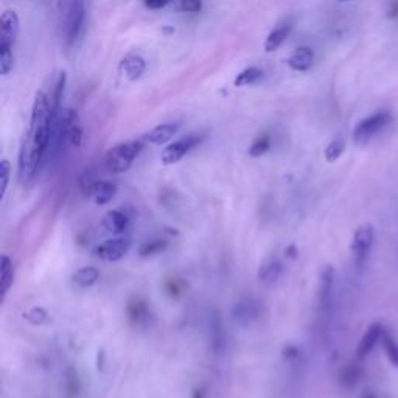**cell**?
<instances>
[{"label":"cell","instance_id":"cell-36","mask_svg":"<svg viewBox=\"0 0 398 398\" xmlns=\"http://www.w3.org/2000/svg\"><path fill=\"white\" fill-rule=\"evenodd\" d=\"M103 364H105V352H103V350H100L98 356H97V367H98V370L103 369Z\"/></svg>","mask_w":398,"mask_h":398},{"label":"cell","instance_id":"cell-25","mask_svg":"<svg viewBox=\"0 0 398 398\" xmlns=\"http://www.w3.org/2000/svg\"><path fill=\"white\" fill-rule=\"evenodd\" d=\"M261 77H263V70L259 69V67H247V69L238 73L237 78L234 81V86L235 87L251 86L254 83H257Z\"/></svg>","mask_w":398,"mask_h":398},{"label":"cell","instance_id":"cell-19","mask_svg":"<svg viewBox=\"0 0 398 398\" xmlns=\"http://www.w3.org/2000/svg\"><path fill=\"white\" fill-rule=\"evenodd\" d=\"M293 25L289 22H283L279 24L275 29L269 33L266 40H265V50L268 53H273L275 50H279V47L285 43L286 38L289 36V33H291Z\"/></svg>","mask_w":398,"mask_h":398},{"label":"cell","instance_id":"cell-17","mask_svg":"<svg viewBox=\"0 0 398 398\" xmlns=\"http://www.w3.org/2000/svg\"><path fill=\"white\" fill-rule=\"evenodd\" d=\"M13 283H15V263L8 255H2L0 257V294H2L0 300L2 302L11 289Z\"/></svg>","mask_w":398,"mask_h":398},{"label":"cell","instance_id":"cell-8","mask_svg":"<svg viewBox=\"0 0 398 398\" xmlns=\"http://www.w3.org/2000/svg\"><path fill=\"white\" fill-rule=\"evenodd\" d=\"M130 246H131L130 240L123 237H117L101 243V245L93 247L92 252L100 260L118 261L125 257L128 251H130Z\"/></svg>","mask_w":398,"mask_h":398},{"label":"cell","instance_id":"cell-34","mask_svg":"<svg viewBox=\"0 0 398 398\" xmlns=\"http://www.w3.org/2000/svg\"><path fill=\"white\" fill-rule=\"evenodd\" d=\"M181 10L184 13H199L202 10V0H181Z\"/></svg>","mask_w":398,"mask_h":398},{"label":"cell","instance_id":"cell-11","mask_svg":"<svg viewBox=\"0 0 398 398\" xmlns=\"http://www.w3.org/2000/svg\"><path fill=\"white\" fill-rule=\"evenodd\" d=\"M384 330L386 328H384L380 322L372 323V326L366 330V333L362 335V338L358 344V349H356V358H358V361H362L366 356L374 352V349L378 346V344H381Z\"/></svg>","mask_w":398,"mask_h":398},{"label":"cell","instance_id":"cell-1","mask_svg":"<svg viewBox=\"0 0 398 398\" xmlns=\"http://www.w3.org/2000/svg\"><path fill=\"white\" fill-rule=\"evenodd\" d=\"M58 114L53 111L50 97L39 91L31 107L29 130L19 153V179L31 181L43 167L47 153L50 151L53 125Z\"/></svg>","mask_w":398,"mask_h":398},{"label":"cell","instance_id":"cell-29","mask_svg":"<svg viewBox=\"0 0 398 398\" xmlns=\"http://www.w3.org/2000/svg\"><path fill=\"white\" fill-rule=\"evenodd\" d=\"M22 316L26 322L31 323V326H43V323L49 321V313H47L45 309L40 308V307L31 308L26 313H24Z\"/></svg>","mask_w":398,"mask_h":398},{"label":"cell","instance_id":"cell-9","mask_svg":"<svg viewBox=\"0 0 398 398\" xmlns=\"http://www.w3.org/2000/svg\"><path fill=\"white\" fill-rule=\"evenodd\" d=\"M20 20L16 11L6 10L0 17V50H13L19 35Z\"/></svg>","mask_w":398,"mask_h":398},{"label":"cell","instance_id":"cell-21","mask_svg":"<svg viewBox=\"0 0 398 398\" xmlns=\"http://www.w3.org/2000/svg\"><path fill=\"white\" fill-rule=\"evenodd\" d=\"M103 226L107 229V231L120 235L126 231L128 227V217L120 211H111L105 215L103 218Z\"/></svg>","mask_w":398,"mask_h":398},{"label":"cell","instance_id":"cell-35","mask_svg":"<svg viewBox=\"0 0 398 398\" xmlns=\"http://www.w3.org/2000/svg\"><path fill=\"white\" fill-rule=\"evenodd\" d=\"M144 2H145L146 8L160 10V8H164V6H167L168 3H171L173 0H144Z\"/></svg>","mask_w":398,"mask_h":398},{"label":"cell","instance_id":"cell-30","mask_svg":"<svg viewBox=\"0 0 398 398\" xmlns=\"http://www.w3.org/2000/svg\"><path fill=\"white\" fill-rule=\"evenodd\" d=\"M10 174H11V164L6 159H2L0 160V198L5 197L6 188H8Z\"/></svg>","mask_w":398,"mask_h":398},{"label":"cell","instance_id":"cell-24","mask_svg":"<svg viewBox=\"0 0 398 398\" xmlns=\"http://www.w3.org/2000/svg\"><path fill=\"white\" fill-rule=\"evenodd\" d=\"M66 83H67V75L66 72H59V75L55 79V84H53V89L50 92V103L53 106V111L56 114L61 111V100H63L64 95V89H66Z\"/></svg>","mask_w":398,"mask_h":398},{"label":"cell","instance_id":"cell-16","mask_svg":"<svg viewBox=\"0 0 398 398\" xmlns=\"http://www.w3.org/2000/svg\"><path fill=\"white\" fill-rule=\"evenodd\" d=\"M314 63V52L309 47H299L288 59V66L296 72H307Z\"/></svg>","mask_w":398,"mask_h":398},{"label":"cell","instance_id":"cell-15","mask_svg":"<svg viewBox=\"0 0 398 398\" xmlns=\"http://www.w3.org/2000/svg\"><path fill=\"white\" fill-rule=\"evenodd\" d=\"M283 265L279 259L271 257L268 259L259 269L257 277L263 283V285H274L282 277Z\"/></svg>","mask_w":398,"mask_h":398},{"label":"cell","instance_id":"cell-7","mask_svg":"<svg viewBox=\"0 0 398 398\" xmlns=\"http://www.w3.org/2000/svg\"><path fill=\"white\" fill-rule=\"evenodd\" d=\"M333 289H335V269L326 266L321 273L319 282V312L323 321H328L333 312Z\"/></svg>","mask_w":398,"mask_h":398},{"label":"cell","instance_id":"cell-38","mask_svg":"<svg viewBox=\"0 0 398 398\" xmlns=\"http://www.w3.org/2000/svg\"><path fill=\"white\" fill-rule=\"evenodd\" d=\"M361 398H376V395L372 392H366V394H362Z\"/></svg>","mask_w":398,"mask_h":398},{"label":"cell","instance_id":"cell-6","mask_svg":"<svg viewBox=\"0 0 398 398\" xmlns=\"http://www.w3.org/2000/svg\"><path fill=\"white\" fill-rule=\"evenodd\" d=\"M204 140V137L199 136V134H190V136L182 137L173 144L168 145L164 153H162V164L165 165H174L184 159L188 153H190L193 148H197L201 141Z\"/></svg>","mask_w":398,"mask_h":398},{"label":"cell","instance_id":"cell-2","mask_svg":"<svg viewBox=\"0 0 398 398\" xmlns=\"http://www.w3.org/2000/svg\"><path fill=\"white\" fill-rule=\"evenodd\" d=\"M145 148V140H131L116 145L105 154V167L112 174L126 173Z\"/></svg>","mask_w":398,"mask_h":398},{"label":"cell","instance_id":"cell-18","mask_svg":"<svg viewBox=\"0 0 398 398\" xmlns=\"http://www.w3.org/2000/svg\"><path fill=\"white\" fill-rule=\"evenodd\" d=\"M116 193H117V185L114 184V182L97 181L92 187L89 197L93 198L97 206H105L109 204L114 197H116Z\"/></svg>","mask_w":398,"mask_h":398},{"label":"cell","instance_id":"cell-14","mask_svg":"<svg viewBox=\"0 0 398 398\" xmlns=\"http://www.w3.org/2000/svg\"><path fill=\"white\" fill-rule=\"evenodd\" d=\"M128 318L134 323L136 327H144L150 323V308H148V303L145 300H141L140 298H134L131 302L128 303Z\"/></svg>","mask_w":398,"mask_h":398},{"label":"cell","instance_id":"cell-12","mask_svg":"<svg viewBox=\"0 0 398 398\" xmlns=\"http://www.w3.org/2000/svg\"><path fill=\"white\" fill-rule=\"evenodd\" d=\"M179 128H181V123H178V121H170V123L158 125L154 130H151L146 134L144 140L153 145H164L167 144V141H170L173 139L174 134L179 131Z\"/></svg>","mask_w":398,"mask_h":398},{"label":"cell","instance_id":"cell-5","mask_svg":"<svg viewBox=\"0 0 398 398\" xmlns=\"http://www.w3.org/2000/svg\"><path fill=\"white\" fill-rule=\"evenodd\" d=\"M374 240H375V229L370 222L361 224L355 231L352 240V254L356 268H362L364 263L367 261L370 249L374 246Z\"/></svg>","mask_w":398,"mask_h":398},{"label":"cell","instance_id":"cell-10","mask_svg":"<svg viewBox=\"0 0 398 398\" xmlns=\"http://www.w3.org/2000/svg\"><path fill=\"white\" fill-rule=\"evenodd\" d=\"M260 316V305L255 299H243L238 303H235L232 309L234 321L241 327H249L259 319Z\"/></svg>","mask_w":398,"mask_h":398},{"label":"cell","instance_id":"cell-37","mask_svg":"<svg viewBox=\"0 0 398 398\" xmlns=\"http://www.w3.org/2000/svg\"><path fill=\"white\" fill-rule=\"evenodd\" d=\"M285 254L288 255V257H291V259H296V255H298V251H296V246H289Z\"/></svg>","mask_w":398,"mask_h":398},{"label":"cell","instance_id":"cell-27","mask_svg":"<svg viewBox=\"0 0 398 398\" xmlns=\"http://www.w3.org/2000/svg\"><path fill=\"white\" fill-rule=\"evenodd\" d=\"M346 151V140L341 139V137H336L332 141H330L328 146L326 148V159L327 162H336L341 156L342 153Z\"/></svg>","mask_w":398,"mask_h":398},{"label":"cell","instance_id":"cell-22","mask_svg":"<svg viewBox=\"0 0 398 398\" xmlns=\"http://www.w3.org/2000/svg\"><path fill=\"white\" fill-rule=\"evenodd\" d=\"M98 279H100V271L93 266L79 268L78 271L72 274L73 283H77V285L81 288H89L92 285H95Z\"/></svg>","mask_w":398,"mask_h":398},{"label":"cell","instance_id":"cell-13","mask_svg":"<svg viewBox=\"0 0 398 398\" xmlns=\"http://www.w3.org/2000/svg\"><path fill=\"white\" fill-rule=\"evenodd\" d=\"M146 63L140 55H128L120 63V73L128 81H136L145 73Z\"/></svg>","mask_w":398,"mask_h":398},{"label":"cell","instance_id":"cell-32","mask_svg":"<svg viewBox=\"0 0 398 398\" xmlns=\"http://www.w3.org/2000/svg\"><path fill=\"white\" fill-rule=\"evenodd\" d=\"M15 58H13V50H0V73L8 75L13 70Z\"/></svg>","mask_w":398,"mask_h":398},{"label":"cell","instance_id":"cell-26","mask_svg":"<svg viewBox=\"0 0 398 398\" xmlns=\"http://www.w3.org/2000/svg\"><path fill=\"white\" fill-rule=\"evenodd\" d=\"M168 246V243L165 240H151V241H146L144 243L139 247V255L144 259L148 257H153V255H158L160 252H164Z\"/></svg>","mask_w":398,"mask_h":398},{"label":"cell","instance_id":"cell-33","mask_svg":"<svg viewBox=\"0 0 398 398\" xmlns=\"http://www.w3.org/2000/svg\"><path fill=\"white\" fill-rule=\"evenodd\" d=\"M212 335H213V346H215V350H218L221 349L222 346V338H221V322L218 318H215L213 322H212Z\"/></svg>","mask_w":398,"mask_h":398},{"label":"cell","instance_id":"cell-3","mask_svg":"<svg viewBox=\"0 0 398 398\" xmlns=\"http://www.w3.org/2000/svg\"><path fill=\"white\" fill-rule=\"evenodd\" d=\"M392 123V114L389 111L375 112L372 116L361 120L353 130V140L356 145H367L370 140L375 139L380 132Z\"/></svg>","mask_w":398,"mask_h":398},{"label":"cell","instance_id":"cell-28","mask_svg":"<svg viewBox=\"0 0 398 398\" xmlns=\"http://www.w3.org/2000/svg\"><path fill=\"white\" fill-rule=\"evenodd\" d=\"M269 148H271V137L268 134H263V136L255 139L251 148H249V156L260 158L269 151Z\"/></svg>","mask_w":398,"mask_h":398},{"label":"cell","instance_id":"cell-4","mask_svg":"<svg viewBox=\"0 0 398 398\" xmlns=\"http://www.w3.org/2000/svg\"><path fill=\"white\" fill-rule=\"evenodd\" d=\"M86 5L84 0H67L64 13V39L67 45L77 43L84 26Z\"/></svg>","mask_w":398,"mask_h":398},{"label":"cell","instance_id":"cell-31","mask_svg":"<svg viewBox=\"0 0 398 398\" xmlns=\"http://www.w3.org/2000/svg\"><path fill=\"white\" fill-rule=\"evenodd\" d=\"M66 390H67V395L70 398L75 397L79 392V380H78V375L75 370L69 369L66 372Z\"/></svg>","mask_w":398,"mask_h":398},{"label":"cell","instance_id":"cell-39","mask_svg":"<svg viewBox=\"0 0 398 398\" xmlns=\"http://www.w3.org/2000/svg\"><path fill=\"white\" fill-rule=\"evenodd\" d=\"M339 2H347V0H339Z\"/></svg>","mask_w":398,"mask_h":398},{"label":"cell","instance_id":"cell-23","mask_svg":"<svg viewBox=\"0 0 398 398\" xmlns=\"http://www.w3.org/2000/svg\"><path fill=\"white\" fill-rule=\"evenodd\" d=\"M381 347L383 352L386 355V358L392 366L398 367V342L394 338L392 333H389L388 330H384L383 338H381Z\"/></svg>","mask_w":398,"mask_h":398},{"label":"cell","instance_id":"cell-20","mask_svg":"<svg viewBox=\"0 0 398 398\" xmlns=\"http://www.w3.org/2000/svg\"><path fill=\"white\" fill-rule=\"evenodd\" d=\"M361 375H362V367L358 361L347 364V366L341 370V375H339L341 386L349 390L353 389L356 384L360 383Z\"/></svg>","mask_w":398,"mask_h":398}]
</instances>
